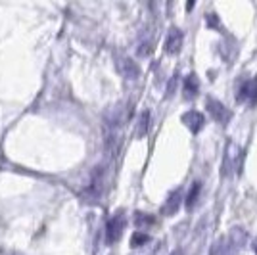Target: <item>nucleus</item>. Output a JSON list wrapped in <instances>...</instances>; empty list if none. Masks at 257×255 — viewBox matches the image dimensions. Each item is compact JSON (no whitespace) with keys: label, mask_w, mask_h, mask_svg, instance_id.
Segmentation results:
<instances>
[{"label":"nucleus","mask_w":257,"mask_h":255,"mask_svg":"<svg viewBox=\"0 0 257 255\" xmlns=\"http://www.w3.org/2000/svg\"><path fill=\"white\" fill-rule=\"evenodd\" d=\"M247 242V234L244 228L234 226L228 236L221 238L217 245H215V255H238V251L246 245Z\"/></svg>","instance_id":"obj_1"},{"label":"nucleus","mask_w":257,"mask_h":255,"mask_svg":"<svg viewBox=\"0 0 257 255\" xmlns=\"http://www.w3.org/2000/svg\"><path fill=\"white\" fill-rule=\"evenodd\" d=\"M125 224H127V219L123 211L115 213L106 224V242L107 244H115L119 242V238L123 236V230H125Z\"/></svg>","instance_id":"obj_2"},{"label":"nucleus","mask_w":257,"mask_h":255,"mask_svg":"<svg viewBox=\"0 0 257 255\" xmlns=\"http://www.w3.org/2000/svg\"><path fill=\"white\" fill-rule=\"evenodd\" d=\"M207 113L213 117L217 123H221V125H225L226 121L230 119V111L226 109V106L225 104H221L219 100H213V98H209L207 100Z\"/></svg>","instance_id":"obj_3"},{"label":"nucleus","mask_w":257,"mask_h":255,"mask_svg":"<svg viewBox=\"0 0 257 255\" xmlns=\"http://www.w3.org/2000/svg\"><path fill=\"white\" fill-rule=\"evenodd\" d=\"M182 123H184V127L188 129L192 135H198L205 125V117L200 113V111H196V109H190V111H186L184 115H182Z\"/></svg>","instance_id":"obj_4"},{"label":"nucleus","mask_w":257,"mask_h":255,"mask_svg":"<svg viewBox=\"0 0 257 255\" xmlns=\"http://www.w3.org/2000/svg\"><path fill=\"white\" fill-rule=\"evenodd\" d=\"M182 41H184V37H182L181 29L171 27L169 33H167V39H165V52L171 54V56L179 54L181 52V48H182Z\"/></svg>","instance_id":"obj_5"},{"label":"nucleus","mask_w":257,"mask_h":255,"mask_svg":"<svg viewBox=\"0 0 257 255\" xmlns=\"http://www.w3.org/2000/svg\"><path fill=\"white\" fill-rule=\"evenodd\" d=\"M119 71H121V75H123L125 79H131V81H135V79L140 77V67L137 65V62L131 60V58H123V60L119 62Z\"/></svg>","instance_id":"obj_6"},{"label":"nucleus","mask_w":257,"mask_h":255,"mask_svg":"<svg viewBox=\"0 0 257 255\" xmlns=\"http://www.w3.org/2000/svg\"><path fill=\"white\" fill-rule=\"evenodd\" d=\"M181 202H182V194L181 190H175L169 194V198H167V202L163 205V213L167 215V217H171L175 213L179 211V207H181Z\"/></svg>","instance_id":"obj_7"},{"label":"nucleus","mask_w":257,"mask_h":255,"mask_svg":"<svg viewBox=\"0 0 257 255\" xmlns=\"http://www.w3.org/2000/svg\"><path fill=\"white\" fill-rule=\"evenodd\" d=\"M200 92V81L196 75H188L184 81V98H196Z\"/></svg>","instance_id":"obj_8"},{"label":"nucleus","mask_w":257,"mask_h":255,"mask_svg":"<svg viewBox=\"0 0 257 255\" xmlns=\"http://www.w3.org/2000/svg\"><path fill=\"white\" fill-rule=\"evenodd\" d=\"M200 192H202V182L196 181L192 184L190 192H188V196H186V207H188V209H192L194 205H196V202H198V196H200Z\"/></svg>","instance_id":"obj_9"},{"label":"nucleus","mask_w":257,"mask_h":255,"mask_svg":"<svg viewBox=\"0 0 257 255\" xmlns=\"http://www.w3.org/2000/svg\"><path fill=\"white\" fill-rule=\"evenodd\" d=\"M135 223H137V226L139 228H146V226H150V224L156 223V219L152 217V215H148V213H137V217H135Z\"/></svg>","instance_id":"obj_10"},{"label":"nucleus","mask_w":257,"mask_h":255,"mask_svg":"<svg viewBox=\"0 0 257 255\" xmlns=\"http://www.w3.org/2000/svg\"><path fill=\"white\" fill-rule=\"evenodd\" d=\"M148 242H150V236L146 232H135L131 236V245L133 247H140V245L148 244Z\"/></svg>","instance_id":"obj_11"},{"label":"nucleus","mask_w":257,"mask_h":255,"mask_svg":"<svg viewBox=\"0 0 257 255\" xmlns=\"http://www.w3.org/2000/svg\"><path fill=\"white\" fill-rule=\"evenodd\" d=\"M148 121H150V113H148V111H142V113H140L139 129H137V137H144V135H146V131H148Z\"/></svg>","instance_id":"obj_12"},{"label":"nucleus","mask_w":257,"mask_h":255,"mask_svg":"<svg viewBox=\"0 0 257 255\" xmlns=\"http://www.w3.org/2000/svg\"><path fill=\"white\" fill-rule=\"evenodd\" d=\"M247 98H249V104L255 106L257 104V77L249 81V94H247Z\"/></svg>","instance_id":"obj_13"},{"label":"nucleus","mask_w":257,"mask_h":255,"mask_svg":"<svg viewBox=\"0 0 257 255\" xmlns=\"http://www.w3.org/2000/svg\"><path fill=\"white\" fill-rule=\"evenodd\" d=\"M177 83H179V79H177V75L171 77V81H169V85H167V98H171L173 92L177 90Z\"/></svg>","instance_id":"obj_14"},{"label":"nucleus","mask_w":257,"mask_h":255,"mask_svg":"<svg viewBox=\"0 0 257 255\" xmlns=\"http://www.w3.org/2000/svg\"><path fill=\"white\" fill-rule=\"evenodd\" d=\"M207 25H209V27H219V29H221V25L217 23V16H215V14H209V16H207Z\"/></svg>","instance_id":"obj_15"},{"label":"nucleus","mask_w":257,"mask_h":255,"mask_svg":"<svg viewBox=\"0 0 257 255\" xmlns=\"http://www.w3.org/2000/svg\"><path fill=\"white\" fill-rule=\"evenodd\" d=\"M171 255H184V251H182V249H175Z\"/></svg>","instance_id":"obj_16"},{"label":"nucleus","mask_w":257,"mask_h":255,"mask_svg":"<svg viewBox=\"0 0 257 255\" xmlns=\"http://www.w3.org/2000/svg\"><path fill=\"white\" fill-rule=\"evenodd\" d=\"M255 251H257V242H255Z\"/></svg>","instance_id":"obj_17"}]
</instances>
